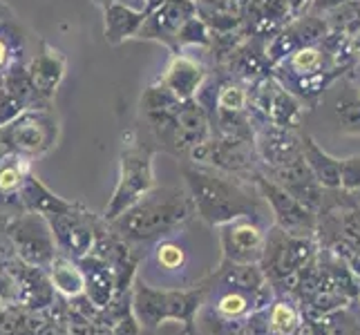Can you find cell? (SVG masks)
Instances as JSON below:
<instances>
[{"mask_svg": "<svg viewBox=\"0 0 360 335\" xmlns=\"http://www.w3.org/2000/svg\"><path fill=\"white\" fill-rule=\"evenodd\" d=\"M208 79V70L202 60H197L188 54H172L168 65L164 67L159 77V83L164 88L175 94L179 101H188V98H195L197 92L202 90L204 81Z\"/></svg>", "mask_w": 360, "mask_h": 335, "instance_id": "18", "label": "cell"}, {"mask_svg": "<svg viewBox=\"0 0 360 335\" xmlns=\"http://www.w3.org/2000/svg\"><path fill=\"white\" fill-rule=\"evenodd\" d=\"M302 141V159L311 170V175L322 188L336 190L340 188V159L331 157L327 150H322L314 136H300Z\"/></svg>", "mask_w": 360, "mask_h": 335, "instance_id": "23", "label": "cell"}, {"mask_svg": "<svg viewBox=\"0 0 360 335\" xmlns=\"http://www.w3.org/2000/svg\"><path fill=\"white\" fill-rule=\"evenodd\" d=\"M217 230L219 262L231 264H259L264 253L266 230L257 217H235Z\"/></svg>", "mask_w": 360, "mask_h": 335, "instance_id": "12", "label": "cell"}, {"mask_svg": "<svg viewBox=\"0 0 360 335\" xmlns=\"http://www.w3.org/2000/svg\"><path fill=\"white\" fill-rule=\"evenodd\" d=\"M195 219V206L186 185H155L126 213L108 223L128 244H150Z\"/></svg>", "mask_w": 360, "mask_h": 335, "instance_id": "3", "label": "cell"}, {"mask_svg": "<svg viewBox=\"0 0 360 335\" xmlns=\"http://www.w3.org/2000/svg\"><path fill=\"white\" fill-rule=\"evenodd\" d=\"M266 177H271L276 181L282 190H287L293 199H297L302 206H307L311 213H318L322 206V185L316 181V177L311 175V170L304 164L302 155L293 159L291 164L269 170Z\"/></svg>", "mask_w": 360, "mask_h": 335, "instance_id": "17", "label": "cell"}, {"mask_svg": "<svg viewBox=\"0 0 360 335\" xmlns=\"http://www.w3.org/2000/svg\"><path fill=\"white\" fill-rule=\"evenodd\" d=\"M47 277L52 282V287L56 293L63 297H81L83 295V272L77 259H72L68 255H56L54 262L47 268Z\"/></svg>", "mask_w": 360, "mask_h": 335, "instance_id": "26", "label": "cell"}, {"mask_svg": "<svg viewBox=\"0 0 360 335\" xmlns=\"http://www.w3.org/2000/svg\"><path fill=\"white\" fill-rule=\"evenodd\" d=\"M58 136L60 121L56 112L52 107H34L0 126V147L5 152L36 159L52 152L58 143Z\"/></svg>", "mask_w": 360, "mask_h": 335, "instance_id": "6", "label": "cell"}, {"mask_svg": "<svg viewBox=\"0 0 360 335\" xmlns=\"http://www.w3.org/2000/svg\"><path fill=\"white\" fill-rule=\"evenodd\" d=\"M327 36H329L327 18L300 16L291 25H287L280 34L273 36L264 49V56L269 60V65H278L282 58H287L295 49H300L304 45H316L320 41H325Z\"/></svg>", "mask_w": 360, "mask_h": 335, "instance_id": "14", "label": "cell"}, {"mask_svg": "<svg viewBox=\"0 0 360 335\" xmlns=\"http://www.w3.org/2000/svg\"><path fill=\"white\" fill-rule=\"evenodd\" d=\"M18 304V284L9 268H0V306Z\"/></svg>", "mask_w": 360, "mask_h": 335, "instance_id": "31", "label": "cell"}, {"mask_svg": "<svg viewBox=\"0 0 360 335\" xmlns=\"http://www.w3.org/2000/svg\"><path fill=\"white\" fill-rule=\"evenodd\" d=\"M7 20H14V11H11V7L5 3V0H0V25Z\"/></svg>", "mask_w": 360, "mask_h": 335, "instance_id": "34", "label": "cell"}, {"mask_svg": "<svg viewBox=\"0 0 360 335\" xmlns=\"http://www.w3.org/2000/svg\"><path fill=\"white\" fill-rule=\"evenodd\" d=\"M117 3L126 5L130 9H136V11H143V14H148L150 9H155L161 0H117Z\"/></svg>", "mask_w": 360, "mask_h": 335, "instance_id": "33", "label": "cell"}, {"mask_svg": "<svg viewBox=\"0 0 360 335\" xmlns=\"http://www.w3.org/2000/svg\"><path fill=\"white\" fill-rule=\"evenodd\" d=\"M179 170L195 206V217L206 226L217 228L235 217L262 219L264 199L251 181L193 161H181Z\"/></svg>", "mask_w": 360, "mask_h": 335, "instance_id": "2", "label": "cell"}, {"mask_svg": "<svg viewBox=\"0 0 360 335\" xmlns=\"http://www.w3.org/2000/svg\"><path fill=\"white\" fill-rule=\"evenodd\" d=\"M195 219L175 232L150 242V248L141 255L136 266V280L161 291H188L200 287L219 262L213 259V251H202L204 242L197 235L200 230Z\"/></svg>", "mask_w": 360, "mask_h": 335, "instance_id": "1", "label": "cell"}, {"mask_svg": "<svg viewBox=\"0 0 360 335\" xmlns=\"http://www.w3.org/2000/svg\"><path fill=\"white\" fill-rule=\"evenodd\" d=\"M302 114H304V107L297 101V96H293L287 88H282L276 81V77H273V92H271V101L266 110V123H273V126H280L287 130H295L302 123Z\"/></svg>", "mask_w": 360, "mask_h": 335, "instance_id": "25", "label": "cell"}, {"mask_svg": "<svg viewBox=\"0 0 360 335\" xmlns=\"http://www.w3.org/2000/svg\"><path fill=\"white\" fill-rule=\"evenodd\" d=\"M5 155H7V152L3 150V147H0V164H3V159H5Z\"/></svg>", "mask_w": 360, "mask_h": 335, "instance_id": "37", "label": "cell"}, {"mask_svg": "<svg viewBox=\"0 0 360 335\" xmlns=\"http://www.w3.org/2000/svg\"><path fill=\"white\" fill-rule=\"evenodd\" d=\"M155 152L157 145L150 139V134L146 139V136H141L139 128H130L123 134L119 152V179L101 215L105 223L123 215L134 202H139L148 190H153L157 185L153 166Z\"/></svg>", "mask_w": 360, "mask_h": 335, "instance_id": "4", "label": "cell"}, {"mask_svg": "<svg viewBox=\"0 0 360 335\" xmlns=\"http://www.w3.org/2000/svg\"><path fill=\"white\" fill-rule=\"evenodd\" d=\"M146 20V14L143 11H136V9H130L126 5L117 3H108L103 7V36H105V43L108 45H121L130 39H136V34H139L141 25Z\"/></svg>", "mask_w": 360, "mask_h": 335, "instance_id": "21", "label": "cell"}, {"mask_svg": "<svg viewBox=\"0 0 360 335\" xmlns=\"http://www.w3.org/2000/svg\"><path fill=\"white\" fill-rule=\"evenodd\" d=\"M340 188L360 190V155L340 161Z\"/></svg>", "mask_w": 360, "mask_h": 335, "instance_id": "30", "label": "cell"}, {"mask_svg": "<svg viewBox=\"0 0 360 335\" xmlns=\"http://www.w3.org/2000/svg\"><path fill=\"white\" fill-rule=\"evenodd\" d=\"M27 70H30L36 92H39L47 103H52V98L56 90L60 88V83H63L65 70H68V60L63 52L56 49L54 45H49L47 41H39V52L30 58Z\"/></svg>", "mask_w": 360, "mask_h": 335, "instance_id": "19", "label": "cell"}, {"mask_svg": "<svg viewBox=\"0 0 360 335\" xmlns=\"http://www.w3.org/2000/svg\"><path fill=\"white\" fill-rule=\"evenodd\" d=\"M32 161L34 159L25 155H14V152L5 155L3 164H0V208L3 210H9V208L22 210L20 190L27 175L34 172Z\"/></svg>", "mask_w": 360, "mask_h": 335, "instance_id": "22", "label": "cell"}, {"mask_svg": "<svg viewBox=\"0 0 360 335\" xmlns=\"http://www.w3.org/2000/svg\"><path fill=\"white\" fill-rule=\"evenodd\" d=\"M358 96H360V90H358Z\"/></svg>", "mask_w": 360, "mask_h": 335, "instance_id": "39", "label": "cell"}, {"mask_svg": "<svg viewBox=\"0 0 360 335\" xmlns=\"http://www.w3.org/2000/svg\"><path fill=\"white\" fill-rule=\"evenodd\" d=\"M204 282L188 291H161L134 277L130 287V308L136 324L146 331L157 329L166 320L184 322L186 331H191L195 329V317L204 304Z\"/></svg>", "mask_w": 360, "mask_h": 335, "instance_id": "5", "label": "cell"}, {"mask_svg": "<svg viewBox=\"0 0 360 335\" xmlns=\"http://www.w3.org/2000/svg\"><path fill=\"white\" fill-rule=\"evenodd\" d=\"M77 262L83 272V297L94 308L103 311V308H108L117 297V284H115L112 270H110V266L94 253L77 259Z\"/></svg>", "mask_w": 360, "mask_h": 335, "instance_id": "20", "label": "cell"}, {"mask_svg": "<svg viewBox=\"0 0 360 335\" xmlns=\"http://www.w3.org/2000/svg\"><path fill=\"white\" fill-rule=\"evenodd\" d=\"M195 335H202V333H197V331H195Z\"/></svg>", "mask_w": 360, "mask_h": 335, "instance_id": "38", "label": "cell"}, {"mask_svg": "<svg viewBox=\"0 0 360 335\" xmlns=\"http://www.w3.org/2000/svg\"><path fill=\"white\" fill-rule=\"evenodd\" d=\"M43 217L49 223V230L54 235V242L60 255L81 259L92 253L96 232L103 223L101 217H96L81 204H72V208L63 210V213H52Z\"/></svg>", "mask_w": 360, "mask_h": 335, "instance_id": "10", "label": "cell"}, {"mask_svg": "<svg viewBox=\"0 0 360 335\" xmlns=\"http://www.w3.org/2000/svg\"><path fill=\"white\" fill-rule=\"evenodd\" d=\"M5 235L16 259L27 266L47 270L58 255L49 223L39 213L22 210V213L5 219Z\"/></svg>", "mask_w": 360, "mask_h": 335, "instance_id": "7", "label": "cell"}, {"mask_svg": "<svg viewBox=\"0 0 360 335\" xmlns=\"http://www.w3.org/2000/svg\"><path fill=\"white\" fill-rule=\"evenodd\" d=\"M253 145L257 159L269 170H276L291 164L293 159L302 155V141L295 130H287L273 123H262L253 130Z\"/></svg>", "mask_w": 360, "mask_h": 335, "instance_id": "15", "label": "cell"}, {"mask_svg": "<svg viewBox=\"0 0 360 335\" xmlns=\"http://www.w3.org/2000/svg\"><path fill=\"white\" fill-rule=\"evenodd\" d=\"M92 3H94L96 7H101V9H103V7H105L108 3H112V0H92Z\"/></svg>", "mask_w": 360, "mask_h": 335, "instance_id": "35", "label": "cell"}, {"mask_svg": "<svg viewBox=\"0 0 360 335\" xmlns=\"http://www.w3.org/2000/svg\"><path fill=\"white\" fill-rule=\"evenodd\" d=\"M20 204H22V210H30V213L52 215V213H63V210L72 208L74 202H68L63 197L54 195L34 172H30L20 190Z\"/></svg>", "mask_w": 360, "mask_h": 335, "instance_id": "24", "label": "cell"}, {"mask_svg": "<svg viewBox=\"0 0 360 335\" xmlns=\"http://www.w3.org/2000/svg\"><path fill=\"white\" fill-rule=\"evenodd\" d=\"M210 43H213V34H210L204 18L195 11L177 32V54L186 47H206L208 49Z\"/></svg>", "mask_w": 360, "mask_h": 335, "instance_id": "28", "label": "cell"}, {"mask_svg": "<svg viewBox=\"0 0 360 335\" xmlns=\"http://www.w3.org/2000/svg\"><path fill=\"white\" fill-rule=\"evenodd\" d=\"M316 248L311 239L291 237L276 223L266 230L264 253L259 259V268H262L264 277L271 287H282V284H291L295 275L300 272L309 262L314 259Z\"/></svg>", "mask_w": 360, "mask_h": 335, "instance_id": "8", "label": "cell"}, {"mask_svg": "<svg viewBox=\"0 0 360 335\" xmlns=\"http://www.w3.org/2000/svg\"><path fill=\"white\" fill-rule=\"evenodd\" d=\"M251 183L255 185V190L264 199V204L271 208L278 228H282L287 235H291V237H302V239L314 237L316 213H311L307 206L293 199L287 190H282L280 185L271 177H266L262 170L251 179Z\"/></svg>", "mask_w": 360, "mask_h": 335, "instance_id": "11", "label": "cell"}, {"mask_svg": "<svg viewBox=\"0 0 360 335\" xmlns=\"http://www.w3.org/2000/svg\"><path fill=\"white\" fill-rule=\"evenodd\" d=\"M345 3H349V0H311V9L316 14H329V11H333Z\"/></svg>", "mask_w": 360, "mask_h": 335, "instance_id": "32", "label": "cell"}, {"mask_svg": "<svg viewBox=\"0 0 360 335\" xmlns=\"http://www.w3.org/2000/svg\"><path fill=\"white\" fill-rule=\"evenodd\" d=\"M302 322L300 311L291 300H276L266 306L269 335H291Z\"/></svg>", "mask_w": 360, "mask_h": 335, "instance_id": "27", "label": "cell"}, {"mask_svg": "<svg viewBox=\"0 0 360 335\" xmlns=\"http://www.w3.org/2000/svg\"><path fill=\"white\" fill-rule=\"evenodd\" d=\"M333 117L345 132L360 134V96L358 92H342L333 101Z\"/></svg>", "mask_w": 360, "mask_h": 335, "instance_id": "29", "label": "cell"}, {"mask_svg": "<svg viewBox=\"0 0 360 335\" xmlns=\"http://www.w3.org/2000/svg\"><path fill=\"white\" fill-rule=\"evenodd\" d=\"M197 11L195 0H161V3L146 14L136 39L155 41L166 45L172 54H177V32L181 25Z\"/></svg>", "mask_w": 360, "mask_h": 335, "instance_id": "13", "label": "cell"}, {"mask_svg": "<svg viewBox=\"0 0 360 335\" xmlns=\"http://www.w3.org/2000/svg\"><path fill=\"white\" fill-rule=\"evenodd\" d=\"M193 164L210 166L215 170L229 172L233 177L251 181L257 175V155L253 139H242V136H221L210 134L204 143L186 155Z\"/></svg>", "mask_w": 360, "mask_h": 335, "instance_id": "9", "label": "cell"}, {"mask_svg": "<svg viewBox=\"0 0 360 335\" xmlns=\"http://www.w3.org/2000/svg\"><path fill=\"white\" fill-rule=\"evenodd\" d=\"M92 335H112V331H108V329H101V331H94Z\"/></svg>", "mask_w": 360, "mask_h": 335, "instance_id": "36", "label": "cell"}, {"mask_svg": "<svg viewBox=\"0 0 360 335\" xmlns=\"http://www.w3.org/2000/svg\"><path fill=\"white\" fill-rule=\"evenodd\" d=\"M210 134H213V126H210V117L204 105L197 98L179 101L175 110V147H172V155L186 157L193 147L204 143Z\"/></svg>", "mask_w": 360, "mask_h": 335, "instance_id": "16", "label": "cell"}]
</instances>
